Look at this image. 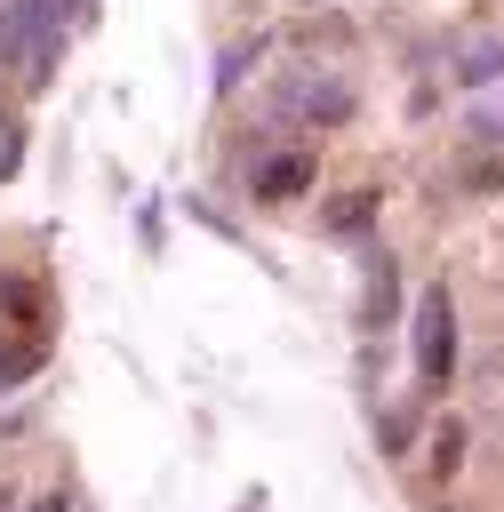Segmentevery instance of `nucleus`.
<instances>
[{
    "label": "nucleus",
    "instance_id": "f257e3e1",
    "mask_svg": "<svg viewBox=\"0 0 504 512\" xmlns=\"http://www.w3.org/2000/svg\"><path fill=\"white\" fill-rule=\"evenodd\" d=\"M272 112L288 128H304V136H328V128H344L360 112V88L336 64H288V72H272Z\"/></svg>",
    "mask_w": 504,
    "mask_h": 512
},
{
    "label": "nucleus",
    "instance_id": "f03ea898",
    "mask_svg": "<svg viewBox=\"0 0 504 512\" xmlns=\"http://www.w3.org/2000/svg\"><path fill=\"white\" fill-rule=\"evenodd\" d=\"M408 352H416V376H424L432 392L456 376V360H464V328H456V296H448V280H432V288L416 296V312H408Z\"/></svg>",
    "mask_w": 504,
    "mask_h": 512
},
{
    "label": "nucleus",
    "instance_id": "7ed1b4c3",
    "mask_svg": "<svg viewBox=\"0 0 504 512\" xmlns=\"http://www.w3.org/2000/svg\"><path fill=\"white\" fill-rule=\"evenodd\" d=\"M48 32H72V8L64 0H0V72H24V56Z\"/></svg>",
    "mask_w": 504,
    "mask_h": 512
},
{
    "label": "nucleus",
    "instance_id": "20e7f679",
    "mask_svg": "<svg viewBox=\"0 0 504 512\" xmlns=\"http://www.w3.org/2000/svg\"><path fill=\"white\" fill-rule=\"evenodd\" d=\"M312 184H320V160H312L304 144H296V152H264V160L248 168V192H256V200H272V208L304 200Z\"/></svg>",
    "mask_w": 504,
    "mask_h": 512
},
{
    "label": "nucleus",
    "instance_id": "39448f33",
    "mask_svg": "<svg viewBox=\"0 0 504 512\" xmlns=\"http://www.w3.org/2000/svg\"><path fill=\"white\" fill-rule=\"evenodd\" d=\"M448 80L456 88H504V32H456Z\"/></svg>",
    "mask_w": 504,
    "mask_h": 512
},
{
    "label": "nucleus",
    "instance_id": "423d86ee",
    "mask_svg": "<svg viewBox=\"0 0 504 512\" xmlns=\"http://www.w3.org/2000/svg\"><path fill=\"white\" fill-rule=\"evenodd\" d=\"M0 336H48V288L24 272H0Z\"/></svg>",
    "mask_w": 504,
    "mask_h": 512
},
{
    "label": "nucleus",
    "instance_id": "0eeeda50",
    "mask_svg": "<svg viewBox=\"0 0 504 512\" xmlns=\"http://www.w3.org/2000/svg\"><path fill=\"white\" fill-rule=\"evenodd\" d=\"M392 296H400V264H392V248H376L368 256V280H360V328L368 336L392 320Z\"/></svg>",
    "mask_w": 504,
    "mask_h": 512
},
{
    "label": "nucleus",
    "instance_id": "6e6552de",
    "mask_svg": "<svg viewBox=\"0 0 504 512\" xmlns=\"http://www.w3.org/2000/svg\"><path fill=\"white\" fill-rule=\"evenodd\" d=\"M40 368H48V336H0V392L32 384Z\"/></svg>",
    "mask_w": 504,
    "mask_h": 512
},
{
    "label": "nucleus",
    "instance_id": "1a4fd4ad",
    "mask_svg": "<svg viewBox=\"0 0 504 512\" xmlns=\"http://www.w3.org/2000/svg\"><path fill=\"white\" fill-rule=\"evenodd\" d=\"M456 184H464V192H504V136H496V152L464 144V152H456Z\"/></svg>",
    "mask_w": 504,
    "mask_h": 512
},
{
    "label": "nucleus",
    "instance_id": "9d476101",
    "mask_svg": "<svg viewBox=\"0 0 504 512\" xmlns=\"http://www.w3.org/2000/svg\"><path fill=\"white\" fill-rule=\"evenodd\" d=\"M464 440H472V432H464V416H440V424H432V440H424V464H432V472H456V464H464Z\"/></svg>",
    "mask_w": 504,
    "mask_h": 512
},
{
    "label": "nucleus",
    "instance_id": "9b49d317",
    "mask_svg": "<svg viewBox=\"0 0 504 512\" xmlns=\"http://www.w3.org/2000/svg\"><path fill=\"white\" fill-rule=\"evenodd\" d=\"M248 64H264V40H232V48L216 56V96H232V88L248 80Z\"/></svg>",
    "mask_w": 504,
    "mask_h": 512
},
{
    "label": "nucleus",
    "instance_id": "f8f14e48",
    "mask_svg": "<svg viewBox=\"0 0 504 512\" xmlns=\"http://www.w3.org/2000/svg\"><path fill=\"white\" fill-rule=\"evenodd\" d=\"M376 440H384V456H408V440H416V416H408V408L376 416Z\"/></svg>",
    "mask_w": 504,
    "mask_h": 512
},
{
    "label": "nucleus",
    "instance_id": "ddd939ff",
    "mask_svg": "<svg viewBox=\"0 0 504 512\" xmlns=\"http://www.w3.org/2000/svg\"><path fill=\"white\" fill-rule=\"evenodd\" d=\"M360 224H368V192H352V200L336 208V232H360Z\"/></svg>",
    "mask_w": 504,
    "mask_h": 512
},
{
    "label": "nucleus",
    "instance_id": "4468645a",
    "mask_svg": "<svg viewBox=\"0 0 504 512\" xmlns=\"http://www.w3.org/2000/svg\"><path fill=\"white\" fill-rule=\"evenodd\" d=\"M32 512H80V504H72V488H48V496H40Z\"/></svg>",
    "mask_w": 504,
    "mask_h": 512
},
{
    "label": "nucleus",
    "instance_id": "2eb2a0df",
    "mask_svg": "<svg viewBox=\"0 0 504 512\" xmlns=\"http://www.w3.org/2000/svg\"><path fill=\"white\" fill-rule=\"evenodd\" d=\"M440 512H456V504H440Z\"/></svg>",
    "mask_w": 504,
    "mask_h": 512
}]
</instances>
